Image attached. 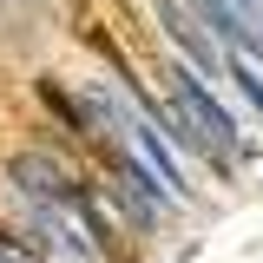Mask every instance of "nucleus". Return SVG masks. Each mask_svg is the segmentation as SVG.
<instances>
[{"label":"nucleus","mask_w":263,"mask_h":263,"mask_svg":"<svg viewBox=\"0 0 263 263\" xmlns=\"http://www.w3.org/2000/svg\"><path fill=\"white\" fill-rule=\"evenodd\" d=\"M230 7H243V13H257V20H263V7H257V0H230Z\"/></svg>","instance_id":"39448f33"},{"label":"nucleus","mask_w":263,"mask_h":263,"mask_svg":"<svg viewBox=\"0 0 263 263\" xmlns=\"http://www.w3.org/2000/svg\"><path fill=\"white\" fill-rule=\"evenodd\" d=\"M191 13L217 33V40H230V46H257V33L237 27V7H230V0H191Z\"/></svg>","instance_id":"7ed1b4c3"},{"label":"nucleus","mask_w":263,"mask_h":263,"mask_svg":"<svg viewBox=\"0 0 263 263\" xmlns=\"http://www.w3.org/2000/svg\"><path fill=\"white\" fill-rule=\"evenodd\" d=\"M224 72H230V79H237V92H243V99H250V105H257V112H263V79H257V72H250V66L237 60V53H230V66H224Z\"/></svg>","instance_id":"20e7f679"},{"label":"nucleus","mask_w":263,"mask_h":263,"mask_svg":"<svg viewBox=\"0 0 263 263\" xmlns=\"http://www.w3.org/2000/svg\"><path fill=\"white\" fill-rule=\"evenodd\" d=\"M158 20H164V33L178 40V53L191 60V72H217V60H211V40L197 33V20H184V13H178V0H158Z\"/></svg>","instance_id":"f03ea898"},{"label":"nucleus","mask_w":263,"mask_h":263,"mask_svg":"<svg viewBox=\"0 0 263 263\" xmlns=\"http://www.w3.org/2000/svg\"><path fill=\"white\" fill-rule=\"evenodd\" d=\"M171 112H178V119H191V132L204 138V145H211V152H217V158H224L230 145H237V119H230L224 105L211 99L204 72H184V66L171 72Z\"/></svg>","instance_id":"f257e3e1"}]
</instances>
